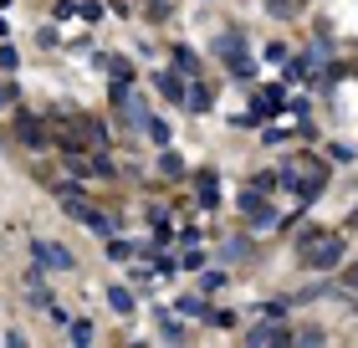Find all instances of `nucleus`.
<instances>
[{
    "label": "nucleus",
    "instance_id": "1a4fd4ad",
    "mask_svg": "<svg viewBox=\"0 0 358 348\" xmlns=\"http://www.w3.org/2000/svg\"><path fill=\"white\" fill-rule=\"evenodd\" d=\"M195 179H200V185H195V190H200V200H205V205H215V200H220V185H215V174L205 170V174H195Z\"/></svg>",
    "mask_w": 358,
    "mask_h": 348
},
{
    "label": "nucleus",
    "instance_id": "ddd939ff",
    "mask_svg": "<svg viewBox=\"0 0 358 348\" xmlns=\"http://www.w3.org/2000/svg\"><path fill=\"white\" fill-rule=\"evenodd\" d=\"M179 313H184V318H205V302H200V297H184Z\"/></svg>",
    "mask_w": 358,
    "mask_h": 348
},
{
    "label": "nucleus",
    "instance_id": "dca6fc26",
    "mask_svg": "<svg viewBox=\"0 0 358 348\" xmlns=\"http://www.w3.org/2000/svg\"><path fill=\"white\" fill-rule=\"evenodd\" d=\"M16 62H21V57H16V46H0V67L16 72Z\"/></svg>",
    "mask_w": 358,
    "mask_h": 348
},
{
    "label": "nucleus",
    "instance_id": "4468645a",
    "mask_svg": "<svg viewBox=\"0 0 358 348\" xmlns=\"http://www.w3.org/2000/svg\"><path fill=\"white\" fill-rule=\"evenodd\" d=\"M159 170H164V174H184V159H179V154H164V164H159Z\"/></svg>",
    "mask_w": 358,
    "mask_h": 348
},
{
    "label": "nucleus",
    "instance_id": "0eeeda50",
    "mask_svg": "<svg viewBox=\"0 0 358 348\" xmlns=\"http://www.w3.org/2000/svg\"><path fill=\"white\" fill-rule=\"evenodd\" d=\"M16 134H21L26 149H42V144H46V128L36 123V118H16Z\"/></svg>",
    "mask_w": 358,
    "mask_h": 348
},
{
    "label": "nucleus",
    "instance_id": "423d86ee",
    "mask_svg": "<svg viewBox=\"0 0 358 348\" xmlns=\"http://www.w3.org/2000/svg\"><path fill=\"white\" fill-rule=\"evenodd\" d=\"M154 87H159V98H169V102H190L184 98V82L174 72H154Z\"/></svg>",
    "mask_w": 358,
    "mask_h": 348
},
{
    "label": "nucleus",
    "instance_id": "39448f33",
    "mask_svg": "<svg viewBox=\"0 0 358 348\" xmlns=\"http://www.w3.org/2000/svg\"><path fill=\"white\" fill-rule=\"evenodd\" d=\"M251 343H261V348H276V343H292V333L276 323V318H267V323H256L251 328Z\"/></svg>",
    "mask_w": 358,
    "mask_h": 348
},
{
    "label": "nucleus",
    "instance_id": "2eb2a0df",
    "mask_svg": "<svg viewBox=\"0 0 358 348\" xmlns=\"http://www.w3.org/2000/svg\"><path fill=\"white\" fill-rule=\"evenodd\" d=\"M149 138H154V144H169V128L159 123V118H149Z\"/></svg>",
    "mask_w": 358,
    "mask_h": 348
},
{
    "label": "nucleus",
    "instance_id": "9d476101",
    "mask_svg": "<svg viewBox=\"0 0 358 348\" xmlns=\"http://www.w3.org/2000/svg\"><path fill=\"white\" fill-rule=\"evenodd\" d=\"M159 333H164V338H184V323L169 318V313H159Z\"/></svg>",
    "mask_w": 358,
    "mask_h": 348
},
{
    "label": "nucleus",
    "instance_id": "a211bd4d",
    "mask_svg": "<svg viewBox=\"0 0 358 348\" xmlns=\"http://www.w3.org/2000/svg\"><path fill=\"white\" fill-rule=\"evenodd\" d=\"M72 338L77 343H92V323H72Z\"/></svg>",
    "mask_w": 358,
    "mask_h": 348
},
{
    "label": "nucleus",
    "instance_id": "6ab92c4d",
    "mask_svg": "<svg viewBox=\"0 0 358 348\" xmlns=\"http://www.w3.org/2000/svg\"><path fill=\"white\" fill-rule=\"evenodd\" d=\"M348 282H353V287H358V266H353V272H348Z\"/></svg>",
    "mask_w": 358,
    "mask_h": 348
},
{
    "label": "nucleus",
    "instance_id": "20e7f679",
    "mask_svg": "<svg viewBox=\"0 0 358 348\" xmlns=\"http://www.w3.org/2000/svg\"><path fill=\"white\" fill-rule=\"evenodd\" d=\"M241 210H246V221L256 226V230H267V226L276 221V215H271V205L261 200V190H246V195H241Z\"/></svg>",
    "mask_w": 358,
    "mask_h": 348
},
{
    "label": "nucleus",
    "instance_id": "7ed1b4c3",
    "mask_svg": "<svg viewBox=\"0 0 358 348\" xmlns=\"http://www.w3.org/2000/svg\"><path fill=\"white\" fill-rule=\"evenodd\" d=\"M302 256H307V266H323V272H328V266L343 262V241H338V236H317Z\"/></svg>",
    "mask_w": 358,
    "mask_h": 348
},
{
    "label": "nucleus",
    "instance_id": "f257e3e1",
    "mask_svg": "<svg viewBox=\"0 0 358 348\" xmlns=\"http://www.w3.org/2000/svg\"><path fill=\"white\" fill-rule=\"evenodd\" d=\"M113 102H118V118H123V128H128V134H149V108H143V98H134L123 82H118Z\"/></svg>",
    "mask_w": 358,
    "mask_h": 348
},
{
    "label": "nucleus",
    "instance_id": "f03ea898",
    "mask_svg": "<svg viewBox=\"0 0 358 348\" xmlns=\"http://www.w3.org/2000/svg\"><path fill=\"white\" fill-rule=\"evenodd\" d=\"M31 256H36L42 272H72V266H77V256L62 246V241H31Z\"/></svg>",
    "mask_w": 358,
    "mask_h": 348
},
{
    "label": "nucleus",
    "instance_id": "f3484780",
    "mask_svg": "<svg viewBox=\"0 0 358 348\" xmlns=\"http://www.w3.org/2000/svg\"><path fill=\"white\" fill-rule=\"evenodd\" d=\"M190 108H195V113H205V108H210V98H205V87H195V93H190Z\"/></svg>",
    "mask_w": 358,
    "mask_h": 348
},
{
    "label": "nucleus",
    "instance_id": "f8f14e48",
    "mask_svg": "<svg viewBox=\"0 0 358 348\" xmlns=\"http://www.w3.org/2000/svg\"><path fill=\"white\" fill-rule=\"evenodd\" d=\"M174 62H179V72H195L200 62H195V51L190 46H174Z\"/></svg>",
    "mask_w": 358,
    "mask_h": 348
},
{
    "label": "nucleus",
    "instance_id": "9b49d317",
    "mask_svg": "<svg viewBox=\"0 0 358 348\" xmlns=\"http://www.w3.org/2000/svg\"><path fill=\"white\" fill-rule=\"evenodd\" d=\"M87 230H98V236H113V221H108V215H98V210H92V215H87Z\"/></svg>",
    "mask_w": 358,
    "mask_h": 348
},
{
    "label": "nucleus",
    "instance_id": "6e6552de",
    "mask_svg": "<svg viewBox=\"0 0 358 348\" xmlns=\"http://www.w3.org/2000/svg\"><path fill=\"white\" fill-rule=\"evenodd\" d=\"M108 307H113V313H134V292H128V287H108Z\"/></svg>",
    "mask_w": 358,
    "mask_h": 348
}]
</instances>
